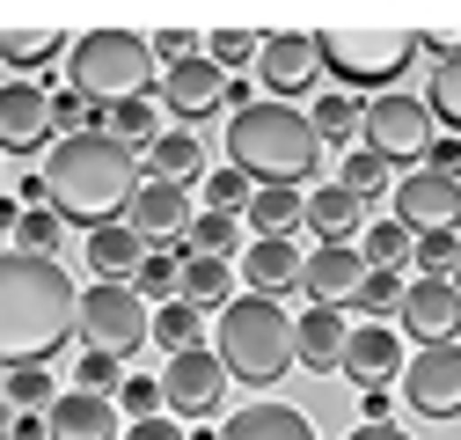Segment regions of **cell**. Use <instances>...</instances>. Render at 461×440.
Returning a JSON list of instances; mask_svg holds the SVG:
<instances>
[{"label": "cell", "mask_w": 461, "mask_h": 440, "mask_svg": "<svg viewBox=\"0 0 461 440\" xmlns=\"http://www.w3.org/2000/svg\"><path fill=\"white\" fill-rule=\"evenodd\" d=\"M74 280L59 257H30V250H0V374L44 367L74 338Z\"/></svg>", "instance_id": "1"}, {"label": "cell", "mask_w": 461, "mask_h": 440, "mask_svg": "<svg viewBox=\"0 0 461 440\" xmlns=\"http://www.w3.org/2000/svg\"><path fill=\"white\" fill-rule=\"evenodd\" d=\"M44 213H59V228H110L132 191H140V154H125L110 133H67L59 147L44 154Z\"/></svg>", "instance_id": "2"}, {"label": "cell", "mask_w": 461, "mask_h": 440, "mask_svg": "<svg viewBox=\"0 0 461 440\" xmlns=\"http://www.w3.org/2000/svg\"><path fill=\"white\" fill-rule=\"evenodd\" d=\"M227 170H242L264 191H301L322 170V140L308 133L301 103H242L227 118Z\"/></svg>", "instance_id": "3"}, {"label": "cell", "mask_w": 461, "mask_h": 440, "mask_svg": "<svg viewBox=\"0 0 461 440\" xmlns=\"http://www.w3.org/2000/svg\"><path fill=\"white\" fill-rule=\"evenodd\" d=\"M227 381H242V390H271V381L294 374V316H285L271 294H235L220 308V330H212V345Z\"/></svg>", "instance_id": "4"}, {"label": "cell", "mask_w": 461, "mask_h": 440, "mask_svg": "<svg viewBox=\"0 0 461 440\" xmlns=\"http://www.w3.org/2000/svg\"><path fill=\"white\" fill-rule=\"evenodd\" d=\"M308 44L344 96H388L395 74L418 60V30H315Z\"/></svg>", "instance_id": "5"}, {"label": "cell", "mask_w": 461, "mask_h": 440, "mask_svg": "<svg viewBox=\"0 0 461 440\" xmlns=\"http://www.w3.org/2000/svg\"><path fill=\"white\" fill-rule=\"evenodd\" d=\"M74 96L88 110H110V103H132V96H154V51L147 37L132 30H88L74 37Z\"/></svg>", "instance_id": "6"}, {"label": "cell", "mask_w": 461, "mask_h": 440, "mask_svg": "<svg viewBox=\"0 0 461 440\" xmlns=\"http://www.w3.org/2000/svg\"><path fill=\"white\" fill-rule=\"evenodd\" d=\"M147 301L132 294V287H118V280H95L88 294H74V338H81V353H103V360H132L140 345H147Z\"/></svg>", "instance_id": "7"}, {"label": "cell", "mask_w": 461, "mask_h": 440, "mask_svg": "<svg viewBox=\"0 0 461 440\" xmlns=\"http://www.w3.org/2000/svg\"><path fill=\"white\" fill-rule=\"evenodd\" d=\"M432 118H425V103L418 96H402V88H388V96H374L366 110H359V147L381 161V170H418L425 161V147H432Z\"/></svg>", "instance_id": "8"}, {"label": "cell", "mask_w": 461, "mask_h": 440, "mask_svg": "<svg viewBox=\"0 0 461 440\" xmlns=\"http://www.w3.org/2000/svg\"><path fill=\"white\" fill-rule=\"evenodd\" d=\"M161 381V411L168 418H212L220 404H227V374H220V360L205 353V345H191V353H168V367L154 374Z\"/></svg>", "instance_id": "9"}, {"label": "cell", "mask_w": 461, "mask_h": 440, "mask_svg": "<svg viewBox=\"0 0 461 440\" xmlns=\"http://www.w3.org/2000/svg\"><path fill=\"white\" fill-rule=\"evenodd\" d=\"M395 390L418 418H461V345H418V360H402Z\"/></svg>", "instance_id": "10"}, {"label": "cell", "mask_w": 461, "mask_h": 440, "mask_svg": "<svg viewBox=\"0 0 461 440\" xmlns=\"http://www.w3.org/2000/svg\"><path fill=\"white\" fill-rule=\"evenodd\" d=\"M395 228L411 235H454L461 228V184L454 177H432V170H411L395 184Z\"/></svg>", "instance_id": "11"}, {"label": "cell", "mask_w": 461, "mask_h": 440, "mask_svg": "<svg viewBox=\"0 0 461 440\" xmlns=\"http://www.w3.org/2000/svg\"><path fill=\"white\" fill-rule=\"evenodd\" d=\"M402 330H388V323H359L352 338H344V353H337V374L352 381V390L366 397V390H388V381L402 374Z\"/></svg>", "instance_id": "12"}, {"label": "cell", "mask_w": 461, "mask_h": 440, "mask_svg": "<svg viewBox=\"0 0 461 440\" xmlns=\"http://www.w3.org/2000/svg\"><path fill=\"white\" fill-rule=\"evenodd\" d=\"M227 81H235V74H220L205 51H198V60H184V67H161L154 74V96L176 110V125H198V118H212V110L227 103Z\"/></svg>", "instance_id": "13"}, {"label": "cell", "mask_w": 461, "mask_h": 440, "mask_svg": "<svg viewBox=\"0 0 461 440\" xmlns=\"http://www.w3.org/2000/svg\"><path fill=\"white\" fill-rule=\"evenodd\" d=\"M395 316H402V330H411L418 345H461V294H454V280H418V287H402Z\"/></svg>", "instance_id": "14"}, {"label": "cell", "mask_w": 461, "mask_h": 440, "mask_svg": "<svg viewBox=\"0 0 461 440\" xmlns=\"http://www.w3.org/2000/svg\"><path fill=\"white\" fill-rule=\"evenodd\" d=\"M257 81H264L278 103L308 96V88L322 81V67H315V44H308L301 30H278V37H264V44H257Z\"/></svg>", "instance_id": "15"}, {"label": "cell", "mask_w": 461, "mask_h": 440, "mask_svg": "<svg viewBox=\"0 0 461 440\" xmlns=\"http://www.w3.org/2000/svg\"><path fill=\"white\" fill-rule=\"evenodd\" d=\"M118 397H88V390H59L44 404V440H118Z\"/></svg>", "instance_id": "16"}, {"label": "cell", "mask_w": 461, "mask_h": 440, "mask_svg": "<svg viewBox=\"0 0 461 440\" xmlns=\"http://www.w3.org/2000/svg\"><path fill=\"white\" fill-rule=\"evenodd\" d=\"M125 228L140 243H168V235H184L191 228V191L184 184H161V177H140L132 206H125Z\"/></svg>", "instance_id": "17"}, {"label": "cell", "mask_w": 461, "mask_h": 440, "mask_svg": "<svg viewBox=\"0 0 461 440\" xmlns=\"http://www.w3.org/2000/svg\"><path fill=\"white\" fill-rule=\"evenodd\" d=\"M51 118H44V81H8L0 88V154H44Z\"/></svg>", "instance_id": "18"}, {"label": "cell", "mask_w": 461, "mask_h": 440, "mask_svg": "<svg viewBox=\"0 0 461 440\" xmlns=\"http://www.w3.org/2000/svg\"><path fill=\"white\" fill-rule=\"evenodd\" d=\"M359 271H366V264H359L352 243H322V250L301 257V287H308L315 308H344V301L359 294Z\"/></svg>", "instance_id": "19"}, {"label": "cell", "mask_w": 461, "mask_h": 440, "mask_svg": "<svg viewBox=\"0 0 461 440\" xmlns=\"http://www.w3.org/2000/svg\"><path fill=\"white\" fill-rule=\"evenodd\" d=\"M212 440H315V418L264 397V404H242L227 426H212Z\"/></svg>", "instance_id": "20"}, {"label": "cell", "mask_w": 461, "mask_h": 440, "mask_svg": "<svg viewBox=\"0 0 461 440\" xmlns=\"http://www.w3.org/2000/svg\"><path fill=\"white\" fill-rule=\"evenodd\" d=\"M147 177L191 191V184L205 177V147H198V133H191V125H161V133L147 140Z\"/></svg>", "instance_id": "21"}, {"label": "cell", "mask_w": 461, "mask_h": 440, "mask_svg": "<svg viewBox=\"0 0 461 440\" xmlns=\"http://www.w3.org/2000/svg\"><path fill=\"white\" fill-rule=\"evenodd\" d=\"M344 338H352V323H344L337 308H301V323H294V353H301L308 374H337Z\"/></svg>", "instance_id": "22"}, {"label": "cell", "mask_w": 461, "mask_h": 440, "mask_svg": "<svg viewBox=\"0 0 461 440\" xmlns=\"http://www.w3.org/2000/svg\"><path fill=\"white\" fill-rule=\"evenodd\" d=\"M242 280H249V294H271L278 301V287H301V250L285 243V235H257L242 250Z\"/></svg>", "instance_id": "23"}, {"label": "cell", "mask_w": 461, "mask_h": 440, "mask_svg": "<svg viewBox=\"0 0 461 440\" xmlns=\"http://www.w3.org/2000/svg\"><path fill=\"white\" fill-rule=\"evenodd\" d=\"M301 220H308L322 243H352V228H366V206H359L352 191L322 184V191H301Z\"/></svg>", "instance_id": "24"}, {"label": "cell", "mask_w": 461, "mask_h": 440, "mask_svg": "<svg viewBox=\"0 0 461 440\" xmlns=\"http://www.w3.org/2000/svg\"><path fill=\"white\" fill-rule=\"evenodd\" d=\"M176 301H191L198 316L227 308V301H235V271H227L220 257H176Z\"/></svg>", "instance_id": "25"}, {"label": "cell", "mask_w": 461, "mask_h": 440, "mask_svg": "<svg viewBox=\"0 0 461 440\" xmlns=\"http://www.w3.org/2000/svg\"><path fill=\"white\" fill-rule=\"evenodd\" d=\"M147 257V243L125 228V220H110V228H88V264H95V280H132V264Z\"/></svg>", "instance_id": "26"}, {"label": "cell", "mask_w": 461, "mask_h": 440, "mask_svg": "<svg viewBox=\"0 0 461 440\" xmlns=\"http://www.w3.org/2000/svg\"><path fill=\"white\" fill-rule=\"evenodd\" d=\"M147 338H154L161 353H191V345H205V316H198L191 301H161V308L147 316Z\"/></svg>", "instance_id": "27"}, {"label": "cell", "mask_w": 461, "mask_h": 440, "mask_svg": "<svg viewBox=\"0 0 461 440\" xmlns=\"http://www.w3.org/2000/svg\"><path fill=\"white\" fill-rule=\"evenodd\" d=\"M359 96H344V88H330V96H315V110H308V133L322 140V147H344V140H359Z\"/></svg>", "instance_id": "28"}, {"label": "cell", "mask_w": 461, "mask_h": 440, "mask_svg": "<svg viewBox=\"0 0 461 440\" xmlns=\"http://www.w3.org/2000/svg\"><path fill=\"white\" fill-rule=\"evenodd\" d=\"M103 133L118 140L125 154H140V147H147V140L161 133V118H154V96H132V103H110V110H103Z\"/></svg>", "instance_id": "29"}, {"label": "cell", "mask_w": 461, "mask_h": 440, "mask_svg": "<svg viewBox=\"0 0 461 440\" xmlns=\"http://www.w3.org/2000/svg\"><path fill=\"white\" fill-rule=\"evenodd\" d=\"M425 118L447 125V140H461V60H439L425 81Z\"/></svg>", "instance_id": "30"}, {"label": "cell", "mask_w": 461, "mask_h": 440, "mask_svg": "<svg viewBox=\"0 0 461 440\" xmlns=\"http://www.w3.org/2000/svg\"><path fill=\"white\" fill-rule=\"evenodd\" d=\"M411 228H395V220H374V228H359V264L366 271H402V257H411Z\"/></svg>", "instance_id": "31"}, {"label": "cell", "mask_w": 461, "mask_h": 440, "mask_svg": "<svg viewBox=\"0 0 461 440\" xmlns=\"http://www.w3.org/2000/svg\"><path fill=\"white\" fill-rule=\"evenodd\" d=\"M147 308H161V301H176V250H147L140 264H132V280H125Z\"/></svg>", "instance_id": "32"}, {"label": "cell", "mask_w": 461, "mask_h": 440, "mask_svg": "<svg viewBox=\"0 0 461 440\" xmlns=\"http://www.w3.org/2000/svg\"><path fill=\"white\" fill-rule=\"evenodd\" d=\"M67 51V30H0V60L8 67H44Z\"/></svg>", "instance_id": "33"}, {"label": "cell", "mask_w": 461, "mask_h": 440, "mask_svg": "<svg viewBox=\"0 0 461 440\" xmlns=\"http://www.w3.org/2000/svg\"><path fill=\"white\" fill-rule=\"evenodd\" d=\"M184 235H191V257H220V264H227V250L242 243V220H235V213H191Z\"/></svg>", "instance_id": "34"}, {"label": "cell", "mask_w": 461, "mask_h": 440, "mask_svg": "<svg viewBox=\"0 0 461 440\" xmlns=\"http://www.w3.org/2000/svg\"><path fill=\"white\" fill-rule=\"evenodd\" d=\"M249 228L257 235H285V228H294V220H301V191H249Z\"/></svg>", "instance_id": "35"}, {"label": "cell", "mask_w": 461, "mask_h": 440, "mask_svg": "<svg viewBox=\"0 0 461 440\" xmlns=\"http://www.w3.org/2000/svg\"><path fill=\"white\" fill-rule=\"evenodd\" d=\"M8 235H15V250H30V257H51V250L67 243V228H59V213H44V206H23Z\"/></svg>", "instance_id": "36"}, {"label": "cell", "mask_w": 461, "mask_h": 440, "mask_svg": "<svg viewBox=\"0 0 461 440\" xmlns=\"http://www.w3.org/2000/svg\"><path fill=\"white\" fill-rule=\"evenodd\" d=\"M337 191H352V198L366 206V198H381V191H388V170H381L366 147H352V154H344V170H337Z\"/></svg>", "instance_id": "37"}, {"label": "cell", "mask_w": 461, "mask_h": 440, "mask_svg": "<svg viewBox=\"0 0 461 440\" xmlns=\"http://www.w3.org/2000/svg\"><path fill=\"white\" fill-rule=\"evenodd\" d=\"M257 44H264L257 30H212V37H205V60H212L220 74H235V67H257Z\"/></svg>", "instance_id": "38"}, {"label": "cell", "mask_w": 461, "mask_h": 440, "mask_svg": "<svg viewBox=\"0 0 461 440\" xmlns=\"http://www.w3.org/2000/svg\"><path fill=\"white\" fill-rule=\"evenodd\" d=\"M51 397H59L51 367H15V374H8V411H44Z\"/></svg>", "instance_id": "39"}, {"label": "cell", "mask_w": 461, "mask_h": 440, "mask_svg": "<svg viewBox=\"0 0 461 440\" xmlns=\"http://www.w3.org/2000/svg\"><path fill=\"white\" fill-rule=\"evenodd\" d=\"M198 191H205V213H242L249 206V177L242 170H212V177H198Z\"/></svg>", "instance_id": "40"}, {"label": "cell", "mask_w": 461, "mask_h": 440, "mask_svg": "<svg viewBox=\"0 0 461 440\" xmlns=\"http://www.w3.org/2000/svg\"><path fill=\"white\" fill-rule=\"evenodd\" d=\"M411 257H418V280H454L461 243H454V235H418V243H411Z\"/></svg>", "instance_id": "41"}, {"label": "cell", "mask_w": 461, "mask_h": 440, "mask_svg": "<svg viewBox=\"0 0 461 440\" xmlns=\"http://www.w3.org/2000/svg\"><path fill=\"white\" fill-rule=\"evenodd\" d=\"M118 381H125L118 360H103V353H81L74 360V390H88V397H118Z\"/></svg>", "instance_id": "42"}, {"label": "cell", "mask_w": 461, "mask_h": 440, "mask_svg": "<svg viewBox=\"0 0 461 440\" xmlns=\"http://www.w3.org/2000/svg\"><path fill=\"white\" fill-rule=\"evenodd\" d=\"M359 308H374V316H388L395 301H402V271H359V294H352Z\"/></svg>", "instance_id": "43"}, {"label": "cell", "mask_w": 461, "mask_h": 440, "mask_svg": "<svg viewBox=\"0 0 461 440\" xmlns=\"http://www.w3.org/2000/svg\"><path fill=\"white\" fill-rule=\"evenodd\" d=\"M118 397H125V411H118L125 426H132V418H154V411H161V381H154V374H125Z\"/></svg>", "instance_id": "44"}, {"label": "cell", "mask_w": 461, "mask_h": 440, "mask_svg": "<svg viewBox=\"0 0 461 440\" xmlns=\"http://www.w3.org/2000/svg\"><path fill=\"white\" fill-rule=\"evenodd\" d=\"M147 51H154V74H161V67L198 60V37H191V30H154V37H147Z\"/></svg>", "instance_id": "45"}, {"label": "cell", "mask_w": 461, "mask_h": 440, "mask_svg": "<svg viewBox=\"0 0 461 440\" xmlns=\"http://www.w3.org/2000/svg\"><path fill=\"white\" fill-rule=\"evenodd\" d=\"M418 170H432V177H454V184H461V140L432 133V147H425V161H418Z\"/></svg>", "instance_id": "46"}, {"label": "cell", "mask_w": 461, "mask_h": 440, "mask_svg": "<svg viewBox=\"0 0 461 440\" xmlns=\"http://www.w3.org/2000/svg\"><path fill=\"white\" fill-rule=\"evenodd\" d=\"M125 440H184V426L168 418V411H154V418H132V426H125Z\"/></svg>", "instance_id": "47"}, {"label": "cell", "mask_w": 461, "mask_h": 440, "mask_svg": "<svg viewBox=\"0 0 461 440\" xmlns=\"http://www.w3.org/2000/svg\"><path fill=\"white\" fill-rule=\"evenodd\" d=\"M418 51H432V60H461V37L454 30H418Z\"/></svg>", "instance_id": "48"}, {"label": "cell", "mask_w": 461, "mask_h": 440, "mask_svg": "<svg viewBox=\"0 0 461 440\" xmlns=\"http://www.w3.org/2000/svg\"><path fill=\"white\" fill-rule=\"evenodd\" d=\"M8 440H44V411H15L8 418Z\"/></svg>", "instance_id": "49"}, {"label": "cell", "mask_w": 461, "mask_h": 440, "mask_svg": "<svg viewBox=\"0 0 461 440\" xmlns=\"http://www.w3.org/2000/svg\"><path fill=\"white\" fill-rule=\"evenodd\" d=\"M344 440H418V433H402V426H388V418H381V426H352Z\"/></svg>", "instance_id": "50"}, {"label": "cell", "mask_w": 461, "mask_h": 440, "mask_svg": "<svg viewBox=\"0 0 461 440\" xmlns=\"http://www.w3.org/2000/svg\"><path fill=\"white\" fill-rule=\"evenodd\" d=\"M381 418H388V390H366L359 397V426H381Z\"/></svg>", "instance_id": "51"}, {"label": "cell", "mask_w": 461, "mask_h": 440, "mask_svg": "<svg viewBox=\"0 0 461 440\" xmlns=\"http://www.w3.org/2000/svg\"><path fill=\"white\" fill-rule=\"evenodd\" d=\"M15 213H23L15 198H0V235H8V228H15Z\"/></svg>", "instance_id": "52"}, {"label": "cell", "mask_w": 461, "mask_h": 440, "mask_svg": "<svg viewBox=\"0 0 461 440\" xmlns=\"http://www.w3.org/2000/svg\"><path fill=\"white\" fill-rule=\"evenodd\" d=\"M8 418H15V411H8V397H0V440H8Z\"/></svg>", "instance_id": "53"}, {"label": "cell", "mask_w": 461, "mask_h": 440, "mask_svg": "<svg viewBox=\"0 0 461 440\" xmlns=\"http://www.w3.org/2000/svg\"><path fill=\"white\" fill-rule=\"evenodd\" d=\"M454 294H461V264H454Z\"/></svg>", "instance_id": "54"}]
</instances>
